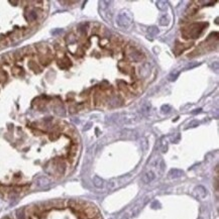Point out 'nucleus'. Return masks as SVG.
Masks as SVG:
<instances>
[{"label":"nucleus","mask_w":219,"mask_h":219,"mask_svg":"<svg viewBox=\"0 0 219 219\" xmlns=\"http://www.w3.org/2000/svg\"><path fill=\"white\" fill-rule=\"evenodd\" d=\"M205 24L201 23H194L188 26L187 28H184L182 31V35L185 39H196L200 35L201 31L203 30V26Z\"/></svg>","instance_id":"obj_1"},{"label":"nucleus","mask_w":219,"mask_h":219,"mask_svg":"<svg viewBox=\"0 0 219 219\" xmlns=\"http://www.w3.org/2000/svg\"><path fill=\"white\" fill-rule=\"evenodd\" d=\"M183 175H184V172L179 169H173L169 172V177L172 179H178V178L182 177Z\"/></svg>","instance_id":"obj_7"},{"label":"nucleus","mask_w":219,"mask_h":219,"mask_svg":"<svg viewBox=\"0 0 219 219\" xmlns=\"http://www.w3.org/2000/svg\"><path fill=\"white\" fill-rule=\"evenodd\" d=\"M28 219H31V218H28Z\"/></svg>","instance_id":"obj_31"},{"label":"nucleus","mask_w":219,"mask_h":219,"mask_svg":"<svg viewBox=\"0 0 219 219\" xmlns=\"http://www.w3.org/2000/svg\"><path fill=\"white\" fill-rule=\"evenodd\" d=\"M194 193L199 199H204L206 196H207V190L204 188L203 186H198L195 188Z\"/></svg>","instance_id":"obj_6"},{"label":"nucleus","mask_w":219,"mask_h":219,"mask_svg":"<svg viewBox=\"0 0 219 219\" xmlns=\"http://www.w3.org/2000/svg\"><path fill=\"white\" fill-rule=\"evenodd\" d=\"M3 219H9V218H8V217H5V218H3Z\"/></svg>","instance_id":"obj_29"},{"label":"nucleus","mask_w":219,"mask_h":219,"mask_svg":"<svg viewBox=\"0 0 219 219\" xmlns=\"http://www.w3.org/2000/svg\"><path fill=\"white\" fill-rule=\"evenodd\" d=\"M20 72H21V69H20V68L14 67L13 69H12V74H13L14 76H17V75H19V74H20Z\"/></svg>","instance_id":"obj_21"},{"label":"nucleus","mask_w":219,"mask_h":219,"mask_svg":"<svg viewBox=\"0 0 219 219\" xmlns=\"http://www.w3.org/2000/svg\"><path fill=\"white\" fill-rule=\"evenodd\" d=\"M35 184H37V187H40V188H44V187L48 186V185L50 184V181L46 177H40L35 181Z\"/></svg>","instance_id":"obj_8"},{"label":"nucleus","mask_w":219,"mask_h":219,"mask_svg":"<svg viewBox=\"0 0 219 219\" xmlns=\"http://www.w3.org/2000/svg\"><path fill=\"white\" fill-rule=\"evenodd\" d=\"M201 111H202V109H201V108H199V109H196V111H193L192 113L193 114H197V113H200Z\"/></svg>","instance_id":"obj_27"},{"label":"nucleus","mask_w":219,"mask_h":219,"mask_svg":"<svg viewBox=\"0 0 219 219\" xmlns=\"http://www.w3.org/2000/svg\"><path fill=\"white\" fill-rule=\"evenodd\" d=\"M199 125V122L197 120H194V121H192V122H190L189 123V125H188V127H190V128H193V127H196V126H198Z\"/></svg>","instance_id":"obj_22"},{"label":"nucleus","mask_w":219,"mask_h":219,"mask_svg":"<svg viewBox=\"0 0 219 219\" xmlns=\"http://www.w3.org/2000/svg\"><path fill=\"white\" fill-rule=\"evenodd\" d=\"M142 146H143V150H146V148H148V142H146V139H142Z\"/></svg>","instance_id":"obj_26"},{"label":"nucleus","mask_w":219,"mask_h":219,"mask_svg":"<svg viewBox=\"0 0 219 219\" xmlns=\"http://www.w3.org/2000/svg\"><path fill=\"white\" fill-rule=\"evenodd\" d=\"M157 7L159 8V10H166L168 7V2L166 1H157Z\"/></svg>","instance_id":"obj_14"},{"label":"nucleus","mask_w":219,"mask_h":219,"mask_svg":"<svg viewBox=\"0 0 219 219\" xmlns=\"http://www.w3.org/2000/svg\"><path fill=\"white\" fill-rule=\"evenodd\" d=\"M148 33H150L152 37H154V35H156L157 33H159V29H158V27L157 26H150V27H148Z\"/></svg>","instance_id":"obj_15"},{"label":"nucleus","mask_w":219,"mask_h":219,"mask_svg":"<svg viewBox=\"0 0 219 219\" xmlns=\"http://www.w3.org/2000/svg\"><path fill=\"white\" fill-rule=\"evenodd\" d=\"M200 64H198V63H194V64H189L188 66H187L186 68H185V70H189V69H192V68H194V67H196V66H199Z\"/></svg>","instance_id":"obj_25"},{"label":"nucleus","mask_w":219,"mask_h":219,"mask_svg":"<svg viewBox=\"0 0 219 219\" xmlns=\"http://www.w3.org/2000/svg\"><path fill=\"white\" fill-rule=\"evenodd\" d=\"M158 169L159 170V173H161V174L164 173V170H165V163H164L163 159L159 161V164L158 165Z\"/></svg>","instance_id":"obj_19"},{"label":"nucleus","mask_w":219,"mask_h":219,"mask_svg":"<svg viewBox=\"0 0 219 219\" xmlns=\"http://www.w3.org/2000/svg\"><path fill=\"white\" fill-rule=\"evenodd\" d=\"M150 108H152V104H150V102H148V101L143 102L139 108V113L141 114V116H146L148 113H150Z\"/></svg>","instance_id":"obj_5"},{"label":"nucleus","mask_w":219,"mask_h":219,"mask_svg":"<svg viewBox=\"0 0 219 219\" xmlns=\"http://www.w3.org/2000/svg\"><path fill=\"white\" fill-rule=\"evenodd\" d=\"M200 219H202V218H200Z\"/></svg>","instance_id":"obj_32"},{"label":"nucleus","mask_w":219,"mask_h":219,"mask_svg":"<svg viewBox=\"0 0 219 219\" xmlns=\"http://www.w3.org/2000/svg\"><path fill=\"white\" fill-rule=\"evenodd\" d=\"M178 76H179V72L178 71H175V72H172L171 74L169 75V81H171V82H173V81H175L176 79L178 78Z\"/></svg>","instance_id":"obj_16"},{"label":"nucleus","mask_w":219,"mask_h":219,"mask_svg":"<svg viewBox=\"0 0 219 219\" xmlns=\"http://www.w3.org/2000/svg\"><path fill=\"white\" fill-rule=\"evenodd\" d=\"M198 12V6L195 5V4H191L186 10V14L187 15H194Z\"/></svg>","instance_id":"obj_12"},{"label":"nucleus","mask_w":219,"mask_h":219,"mask_svg":"<svg viewBox=\"0 0 219 219\" xmlns=\"http://www.w3.org/2000/svg\"><path fill=\"white\" fill-rule=\"evenodd\" d=\"M93 185H94L97 189H102L104 187V180L101 179L98 176H95V177L93 178Z\"/></svg>","instance_id":"obj_9"},{"label":"nucleus","mask_w":219,"mask_h":219,"mask_svg":"<svg viewBox=\"0 0 219 219\" xmlns=\"http://www.w3.org/2000/svg\"><path fill=\"white\" fill-rule=\"evenodd\" d=\"M155 179H156V174L152 171H148L146 173L143 174V176L141 177V181L144 184H150V182H152Z\"/></svg>","instance_id":"obj_4"},{"label":"nucleus","mask_w":219,"mask_h":219,"mask_svg":"<svg viewBox=\"0 0 219 219\" xmlns=\"http://www.w3.org/2000/svg\"><path fill=\"white\" fill-rule=\"evenodd\" d=\"M109 219H114V218H113V217H111V218H109Z\"/></svg>","instance_id":"obj_30"},{"label":"nucleus","mask_w":219,"mask_h":219,"mask_svg":"<svg viewBox=\"0 0 219 219\" xmlns=\"http://www.w3.org/2000/svg\"><path fill=\"white\" fill-rule=\"evenodd\" d=\"M6 78H7L6 73L4 71H2V70H0V83H3L6 80Z\"/></svg>","instance_id":"obj_20"},{"label":"nucleus","mask_w":219,"mask_h":219,"mask_svg":"<svg viewBox=\"0 0 219 219\" xmlns=\"http://www.w3.org/2000/svg\"><path fill=\"white\" fill-rule=\"evenodd\" d=\"M25 17H26V19L28 21H35L37 18V10L35 9H31L29 10L28 12L26 13V15H25Z\"/></svg>","instance_id":"obj_10"},{"label":"nucleus","mask_w":219,"mask_h":219,"mask_svg":"<svg viewBox=\"0 0 219 219\" xmlns=\"http://www.w3.org/2000/svg\"><path fill=\"white\" fill-rule=\"evenodd\" d=\"M59 137V133L58 132H53V133H51L50 134V139H51V140H55V139H57Z\"/></svg>","instance_id":"obj_23"},{"label":"nucleus","mask_w":219,"mask_h":219,"mask_svg":"<svg viewBox=\"0 0 219 219\" xmlns=\"http://www.w3.org/2000/svg\"><path fill=\"white\" fill-rule=\"evenodd\" d=\"M17 218L18 219H25L24 213H23V210H19V211H17Z\"/></svg>","instance_id":"obj_24"},{"label":"nucleus","mask_w":219,"mask_h":219,"mask_svg":"<svg viewBox=\"0 0 219 219\" xmlns=\"http://www.w3.org/2000/svg\"><path fill=\"white\" fill-rule=\"evenodd\" d=\"M127 58L131 62H141L144 59V56L135 49H131L129 52H127Z\"/></svg>","instance_id":"obj_3"},{"label":"nucleus","mask_w":219,"mask_h":219,"mask_svg":"<svg viewBox=\"0 0 219 219\" xmlns=\"http://www.w3.org/2000/svg\"><path fill=\"white\" fill-rule=\"evenodd\" d=\"M169 21H170L169 17H168V16H166V15H164L163 17H161V19H159V24H161V25H164V26H165V25H168V24H169Z\"/></svg>","instance_id":"obj_18"},{"label":"nucleus","mask_w":219,"mask_h":219,"mask_svg":"<svg viewBox=\"0 0 219 219\" xmlns=\"http://www.w3.org/2000/svg\"><path fill=\"white\" fill-rule=\"evenodd\" d=\"M159 150H161V152H164V154L167 152L168 150V140L165 137L161 139V141H159Z\"/></svg>","instance_id":"obj_11"},{"label":"nucleus","mask_w":219,"mask_h":219,"mask_svg":"<svg viewBox=\"0 0 219 219\" xmlns=\"http://www.w3.org/2000/svg\"><path fill=\"white\" fill-rule=\"evenodd\" d=\"M170 111H171V106L168 105V104H166V105H163L161 107V113L166 114V113H169Z\"/></svg>","instance_id":"obj_17"},{"label":"nucleus","mask_w":219,"mask_h":219,"mask_svg":"<svg viewBox=\"0 0 219 219\" xmlns=\"http://www.w3.org/2000/svg\"><path fill=\"white\" fill-rule=\"evenodd\" d=\"M10 40H12V42H16V40H18L19 39H21V33L20 31H14V33H12L11 35H10Z\"/></svg>","instance_id":"obj_13"},{"label":"nucleus","mask_w":219,"mask_h":219,"mask_svg":"<svg viewBox=\"0 0 219 219\" xmlns=\"http://www.w3.org/2000/svg\"><path fill=\"white\" fill-rule=\"evenodd\" d=\"M121 219H128V217H127V216H126V215H125V216H123V217H122V218H121Z\"/></svg>","instance_id":"obj_28"},{"label":"nucleus","mask_w":219,"mask_h":219,"mask_svg":"<svg viewBox=\"0 0 219 219\" xmlns=\"http://www.w3.org/2000/svg\"><path fill=\"white\" fill-rule=\"evenodd\" d=\"M131 20H132V17L130 13L127 11L121 12L117 16V24L120 27H128L131 23Z\"/></svg>","instance_id":"obj_2"}]
</instances>
